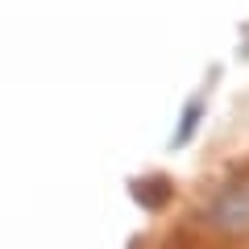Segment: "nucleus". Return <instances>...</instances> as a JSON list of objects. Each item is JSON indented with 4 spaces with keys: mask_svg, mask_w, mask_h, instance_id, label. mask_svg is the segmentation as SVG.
I'll list each match as a JSON object with an SVG mask.
<instances>
[{
    "mask_svg": "<svg viewBox=\"0 0 249 249\" xmlns=\"http://www.w3.org/2000/svg\"><path fill=\"white\" fill-rule=\"evenodd\" d=\"M129 196H133V204L145 208V212H162V208L175 199V183H170L166 175H145V178H133V183H129Z\"/></svg>",
    "mask_w": 249,
    "mask_h": 249,
    "instance_id": "2",
    "label": "nucleus"
},
{
    "mask_svg": "<svg viewBox=\"0 0 249 249\" xmlns=\"http://www.w3.org/2000/svg\"><path fill=\"white\" fill-rule=\"evenodd\" d=\"M208 224L220 232H245L249 229V183H232L208 204Z\"/></svg>",
    "mask_w": 249,
    "mask_h": 249,
    "instance_id": "1",
    "label": "nucleus"
},
{
    "mask_svg": "<svg viewBox=\"0 0 249 249\" xmlns=\"http://www.w3.org/2000/svg\"><path fill=\"white\" fill-rule=\"evenodd\" d=\"M204 112H208V91H199V96H191L183 104V116H178V129L170 133V150H183V145H191V137L199 133V124H204Z\"/></svg>",
    "mask_w": 249,
    "mask_h": 249,
    "instance_id": "3",
    "label": "nucleus"
}]
</instances>
